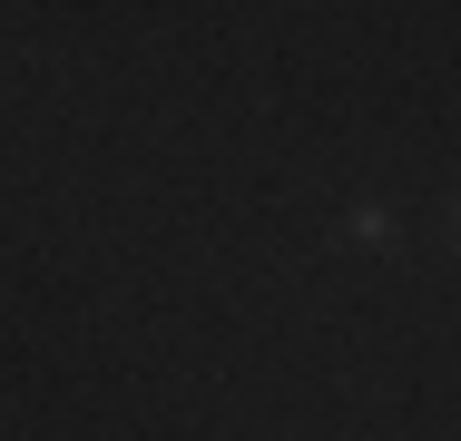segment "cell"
I'll use <instances>...</instances> for the list:
<instances>
[{"label":"cell","instance_id":"6da1fadb","mask_svg":"<svg viewBox=\"0 0 461 441\" xmlns=\"http://www.w3.org/2000/svg\"><path fill=\"white\" fill-rule=\"evenodd\" d=\"M452 226H461V206H452Z\"/></svg>","mask_w":461,"mask_h":441}]
</instances>
